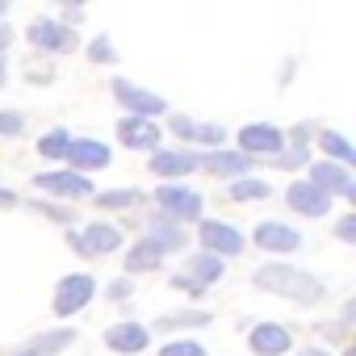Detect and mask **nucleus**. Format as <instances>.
Returning a JSON list of instances; mask_svg holds the SVG:
<instances>
[{
	"mask_svg": "<svg viewBox=\"0 0 356 356\" xmlns=\"http://www.w3.org/2000/svg\"><path fill=\"white\" fill-rule=\"evenodd\" d=\"M202 243H206V252L218 256V260L243 252V235H239L231 222H218V218H206V222H202Z\"/></svg>",
	"mask_w": 356,
	"mask_h": 356,
	"instance_id": "423d86ee",
	"label": "nucleus"
},
{
	"mask_svg": "<svg viewBox=\"0 0 356 356\" xmlns=\"http://www.w3.org/2000/svg\"><path fill=\"white\" fill-rule=\"evenodd\" d=\"M147 339H151V335H147L143 323H113V327L105 331V348H109V352H126V356H130V352H143Z\"/></svg>",
	"mask_w": 356,
	"mask_h": 356,
	"instance_id": "2eb2a0df",
	"label": "nucleus"
},
{
	"mask_svg": "<svg viewBox=\"0 0 356 356\" xmlns=\"http://www.w3.org/2000/svg\"><path fill=\"white\" fill-rule=\"evenodd\" d=\"M285 202H289V210H298L302 218H323V214L331 210V197H327L323 189H314L310 181H298V185H289Z\"/></svg>",
	"mask_w": 356,
	"mask_h": 356,
	"instance_id": "1a4fd4ad",
	"label": "nucleus"
},
{
	"mask_svg": "<svg viewBox=\"0 0 356 356\" xmlns=\"http://www.w3.org/2000/svg\"><path fill=\"white\" fill-rule=\"evenodd\" d=\"M118 138H122V147H134V151H159V126L147 118H122Z\"/></svg>",
	"mask_w": 356,
	"mask_h": 356,
	"instance_id": "9b49d317",
	"label": "nucleus"
},
{
	"mask_svg": "<svg viewBox=\"0 0 356 356\" xmlns=\"http://www.w3.org/2000/svg\"><path fill=\"white\" fill-rule=\"evenodd\" d=\"M256 248H268V252H298L302 248V235L285 222H260L256 227Z\"/></svg>",
	"mask_w": 356,
	"mask_h": 356,
	"instance_id": "dca6fc26",
	"label": "nucleus"
},
{
	"mask_svg": "<svg viewBox=\"0 0 356 356\" xmlns=\"http://www.w3.org/2000/svg\"><path fill=\"white\" fill-rule=\"evenodd\" d=\"M9 38H13V34H9V26H0V51L9 47Z\"/></svg>",
	"mask_w": 356,
	"mask_h": 356,
	"instance_id": "4c0bfd02",
	"label": "nucleus"
},
{
	"mask_svg": "<svg viewBox=\"0 0 356 356\" xmlns=\"http://www.w3.org/2000/svg\"><path fill=\"white\" fill-rule=\"evenodd\" d=\"M189 281H193L197 289H206V285L222 281V260H218V256H210V252L193 256V260H189Z\"/></svg>",
	"mask_w": 356,
	"mask_h": 356,
	"instance_id": "4be33fe9",
	"label": "nucleus"
},
{
	"mask_svg": "<svg viewBox=\"0 0 356 356\" xmlns=\"http://www.w3.org/2000/svg\"><path fill=\"white\" fill-rule=\"evenodd\" d=\"M252 281H256V289L289 298V302H302V306H310V302L323 298V281L310 277V273H302V268H289V264H264V268H256Z\"/></svg>",
	"mask_w": 356,
	"mask_h": 356,
	"instance_id": "f257e3e1",
	"label": "nucleus"
},
{
	"mask_svg": "<svg viewBox=\"0 0 356 356\" xmlns=\"http://www.w3.org/2000/svg\"><path fill=\"white\" fill-rule=\"evenodd\" d=\"M306 356H327V352H323V348H310V352H306Z\"/></svg>",
	"mask_w": 356,
	"mask_h": 356,
	"instance_id": "58836bf2",
	"label": "nucleus"
},
{
	"mask_svg": "<svg viewBox=\"0 0 356 356\" xmlns=\"http://www.w3.org/2000/svg\"><path fill=\"white\" fill-rule=\"evenodd\" d=\"M147 243L163 256V252H181V248L189 243V235L176 227V222H168V218L159 214V218H151V235H147Z\"/></svg>",
	"mask_w": 356,
	"mask_h": 356,
	"instance_id": "a211bd4d",
	"label": "nucleus"
},
{
	"mask_svg": "<svg viewBox=\"0 0 356 356\" xmlns=\"http://www.w3.org/2000/svg\"><path fill=\"white\" fill-rule=\"evenodd\" d=\"M310 185L323 189L327 197H331V193H339V197H352V193H356L352 172L339 168V163H314V168H310Z\"/></svg>",
	"mask_w": 356,
	"mask_h": 356,
	"instance_id": "ddd939ff",
	"label": "nucleus"
},
{
	"mask_svg": "<svg viewBox=\"0 0 356 356\" xmlns=\"http://www.w3.org/2000/svg\"><path fill=\"white\" fill-rule=\"evenodd\" d=\"M155 202H159V214H163L168 222H185V218H202V193H193V189H181V185H168V189H159V193H155Z\"/></svg>",
	"mask_w": 356,
	"mask_h": 356,
	"instance_id": "7ed1b4c3",
	"label": "nucleus"
},
{
	"mask_svg": "<svg viewBox=\"0 0 356 356\" xmlns=\"http://www.w3.org/2000/svg\"><path fill=\"white\" fill-rule=\"evenodd\" d=\"M105 293H109L113 302H126V298H130V281H122V277H118V281H109V289H105Z\"/></svg>",
	"mask_w": 356,
	"mask_h": 356,
	"instance_id": "f704fd0d",
	"label": "nucleus"
},
{
	"mask_svg": "<svg viewBox=\"0 0 356 356\" xmlns=\"http://www.w3.org/2000/svg\"><path fill=\"white\" fill-rule=\"evenodd\" d=\"M67 159H72V168L84 176V168L92 172V168H105V163H109V147H105V143H97V138H80V143H72Z\"/></svg>",
	"mask_w": 356,
	"mask_h": 356,
	"instance_id": "6ab92c4d",
	"label": "nucleus"
},
{
	"mask_svg": "<svg viewBox=\"0 0 356 356\" xmlns=\"http://www.w3.org/2000/svg\"><path fill=\"white\" fill-rule=\"evenodd\" d=\"M134 202H143V193H138V189H109V193H101V197H97V206H101V210H130Z\"/></svg>",
	"mask_w": 356,
	"mask_h": 356,
	"instance_id": "cd10ccee",
	"label": "nucleus"
},
{
	"mask_svg": "<svg viewBox=\"0 0 356 356\" xmlns=\"http://www.w3.org/2000/svg\"><path fill=\"white\" fill-rule=\"evenodd\" d=\"M335 235H339L343 243H356V214H343L339 227H335Z\"/></svg>",
	"mask_w": 356,
	"mask_h": 356,
	"instance_id": "72a5a7b5",
	"label": "nucleus"
},
{
	"mask_svg": "<svg viewBox=\"0 0 356 356\" xmlns=\"http://www.w3.org/2000/svg\"><path fill=\"white\" fill-rule=\"evenodd\" d=\"M172 130L181 134L185 143H202V147H218V151H222V138H227L222 126H214V122H193V118H185V113H172Z\"/></svg>",
	"mask_w": 356,
	"mask_h": 356,
	"instance_id": "f8f14e48",
	"label": "nucleus"
},
{
	"mask_svg": "<svg viewBox=\"0 0 356 356\" xmlns=\"http://www.w3.org/2000/svg\"><path fill=\"white\" fill-rule=\"evenodd\" d=\"M210 314L206 310H176V314H163L155 323V331H176V327H206Z\"/></svg>",
	"mask_w": 356,
	"mask_h": 356,
	"instance_id": "393cba45",
	"label": "nucleus"
},
{
	"mask_svg": "<svg viewBox=\"0 0 356 356\" xmlns=\"http://www.w3.org/2000/svg\"><path fill=\"white\" fill-rule=\"evenodd\" d=\"M113 97L130 109V118H155V113H163V97H155V92H147V88H138L134 80H113Z\"/></svg>",
	"mask_w": 356,
	"mask_h": 356,
	"instance_id": "39448f33",
	"label": "nucleus"
},
{
	"mask_svg": "<svg viewBox=\"0 0 356 356\" xmlns=\"http://www.w3.org/2000/svg\"><path fill=\"white\" fill-rule=\"evenodd\" d=\"M72 248L80 256H109L122 248V231L109 227V222H88V231H76L72 235Z\"/></svg>",
	"mask_w": 356,
	"mask_h": 356,
	"instance_id": "20e7f679",
	"label": "nucleus"
},
{
	"mask_svg": "<svg viewBox=\"0 0 356 356\" xmlns=\"http://www.w3.org/2000/svg\"><path fill=\"white\" fill-rule=\"evenodd\" d=\"M306 163V151L302 147H289V151H277V168H298Z\"/></svg>",
	"mask_w": 356,
	"mask_h": 356,
	"instance_id": "7c9ffc66",
	"label": "nucleus"
},
{
	"mask_svg": "<svg viewBox=\"0 0 356 356\" xmlns=\"http://www.w3.org/2000/svg\"><path fill=\"white\" fill-rule=\"evenodd\" d=\"M159 260H163V256H159L147 239L126 252V268H130V273H151V268H159Z\"/></svg>",
	"mask_w": 356,
	"mask_h": 356,
	"instance_id": "b1692460",
	"label": "nucleus"
},
{
	"mask_svg": "<svg viewBox=\"0 0 356 356\" xmlns=\"http://www.w3.org/2000/svg\"><path fill=\"white\" fill-rule=\"evenodd\" d=\"M193 163L197 159L189 151H151V172L155 176H168V181H172V176H185Z\"/></svg>",
	"mask_w": 356,
	"mask_h": 356,
	"instance_id": "412c9836",
	"label": "nucleus"
},
{
	"mask_svg": "<svg viewBox=\"0 0 356 356\" xmlns=\"http://www.w3.org/2000/svg\"><path fill=\"white\" fill-rule=\"evenodd\" d=\"M159 356H206V352H202V343H193V339H172V343L159 348Z\"/></svg>",
	"mask_w": 356,
	"mask_h": 356,
	"instance_id": "c85d7f7f",
	"label": "nucleus"
},
{
	"mask_svg": "<svg viewBox=\"0 0 356 356\" xmlns=\"http://www.w3.org/2000/svg\"><path fill=\"white\" fill-rule=\"evenodd\" d=\"M30 42H34L38 51H55V55H63V51L76 47V34H72L63 22H55V17H38V22L30 26Z\"/></svg>",
	"mask_w": 356,
	"mask_h": 356,
	"instance_id": "0eeeda50",
	"label": "nucleus"
},
{
	"mask_svg": "<svg viewBox=\"0 0 356 356\" xmlns=\"http://www.w3.org/2000/svg\"><path fill=\"white\" fill-rule=\"evenodd\" d=\"M343 356H356V352H352V348H348V352H343Z\"/></svg>",
	"mask_w": 356,
	"mask_h": 356,
	"instance_id": "79ce46f5",
	"label": "nucleus"
},
{
	"mask_svg": "<svg viewBox=\"0 0 356 356\" xmlns=\"http://www.w3.org/2000/svg\"><path fill=\"white\" fill-rule=\"evenodd\" d=\"M76 339V331H47V335H34V339H26V343H17L13 352H5V356H55V352H63L67 343Z\"/></svg>",
	"mask_w": 356,
	"mask_h": 356,
	"instance_id": "f3484780",
	"label": "nucleus"
},
{
	"mask_svg": "<svg viewBox=\"0 0 356 356\" xmlns=\"http://www.w3.org/2000/svg\"><path fill=\"white\" fill-rule=\"evenodd\" d=\"M38 151H42L47 159H67V151H72V134H67V130H51V134L38 138Z\"/></svg>",
	"mask_w": 356,
	"mask_h": 356,
	"instance_id": "bb28decb",
	"label": "nucleus"
},
{
	"mask_svg": "<svg viewBox=\"0 0 356 356\" xmlns=\"http://www.w3.org/2000/svg\"><path fill=\"white\" fill-rule=\"evenodd\" d=\"M0 84H5V63H0Z\"/></svg>",
	"mask_w": 356,
	"mask_h": 356,
	"instance_id": "ea45409f",
	"label": "nucleus"
},
{
	"mask_svg": "<svg viewBox=\"0 0 356 356\" xmlns=\"http://www.w3.org/2000/svg\"><path fill=\"white\" fill-rule=\"evenodd\" d=\"M248 168H252V159L243 151H210L206 155V172H214V176H231V181H239Z\"/></svg>",
	"mask_w": 356,
	"mask_h": 356,
	"instance_id": "aec40b11",
	"label": "nucleus"
},
{
	"mask_svg": "<svg viewBox=\"0 0 356 356\" xmlns=\"http://www.w3.org/2000/svg\"><path fill=\"white\" fill-rule=\"evenodd\" d=\"M88 59H97V63H109V59H113V42H109V38L101 34V38H97L92 47H88Z\"/></svg>",
	"mask_w": 356,
	"mask_h": 356,
	"instance_id": "c756f323",
	"label": "nucleus"
},
{
	"mask_svg": "<svg viewBox=\"0 0 356 356\" xmlns=\"http://www.w3.org/2000/svg\"><path fill=\"white\" fill-rule=\"evenodd\" d=\"M0 17H5V0H0Z\"/></svg>",
	"mask_w": 356,
	"mask_h": 356,
	"instance_id": "a19ab883",
	"label": "nucleus"
},
{
	"mask_svg": "<svg viewBox=\"0 0 356 356\" xmlns=\"http://www.w3.org/2000/svg\"><path fill=\"white\" fill-rule=\"evenodd\" d=\"M248 343H252L256 356H281V352H289L293 335H289V327H281V323H256L252 335H248Z\"/></svg>",
	"mask_w": 356,
	"mask_h": 356,
	"instance_id": "9d476101",
	"label": "nucleus"
},
{
	"mask_svg": "<svg viewBox=\"0 0 356 356\" xmlns=\"http://www.w3.org/2000/svg\"><path fill=\"white\" fill-rule=\"evenodd\" d=\"M34 210H38V214H47V218H55V222H72V210H63V206H47V202H34Z\"/></svg>",
	"mask_w": 356,
	"mask_h": 356,
	"instance_id": "473e14b6",
	"label": "nucleus"
},
{
	"mask_svg": "<svg viewBox=\"0 0 356 356\" xmlns=\"http://www.w3.org/2000/svg\"><path fill=\"white\" fill-rule=\"evenodd\" d=\"M264 197H268V185L256 181V176H239L231 185V202H264Z\"/></svg>",
	"mask_w": 356,
	"mask_h": 356,
	"instance_id": "a878e982",
	"label": "nucleus"
},
{
	"mask_svg": "<svg viewBox=\"0 0 356 356\" xmlns=\"http://www.w3.org/2000/svg\"><path fill=\"white\" fill-rule=\"evenodd\" d=\"M38 189H47V193H55V197H67V202L92 193L88 176H80V172H42V176H38Z\"/></svg>",
	"mask_w": 356,
	"mask_h": 356,
	"instance_id": "4468645a",
	"label": "nucleus"
},
{
	"mask_svg": "<svg viewBox=\"0 0 356 356\" xmlns=\"http://www.w3.org/2000/svg\"><path fill=\"white\" fill-rule=\"evenodd\" d=\"M281 143H285V134H281L277 126H268V122H252V126L239 130V147H243V155H277Z\"/></svg>",
	"mask_w": 356,
	"mask_h": 356,
	"instance_id": "6e6552de",
	"label": "nucleus"
},
{
	"mask_svg": "<svg viewBox=\"0 0 356 356\" xmlns=\"http://www.w3.org/2000/svg\"><path fill=\"white\" fill-rule=\"evenodd\" d=\"M22 130H26L22 113H0V134H22Z\"/></svg>",
	"mask_w": 356,
	"mask_h": 356,
	"instance_id": "2f4dec72",
	"label": "nucleus"
},
{
	"mask_svg": "<svg viewBox=\"0 0 356 356\" xmlns=\"http://www.w3.org/2000/svg\"><path fill=\"white\" fill-rule=\"evenodd\" d=\"M97 293V281L88 277V273H72V277H63L59 285H55V314H63V318H72L76 310H84L88 306V298Z\"/></svg>",
	"mask_w": 356,
	"mask_h": 356,
	"instance_id": "f03ea898",
	"label": "nucleus"
},
{
	"mask_svg": "<svg viewBox=\"0 0 356 356\" xmlns=\"http://www.w3.org/2000/svg\"><path fill=\"white\" fill-rule=\"evenodd\" d=\"M172 285H176V289H189V293H202V289H197L189 277H172Z\"/></svg>",
	"mask_w": 356,
	"mask_h": 356,
	"instance_id": "c9c22d12",
	"label": "nucleus"
},
{
	"mask_svg": "<svg viewBox=\"0 0 356 356\" xmlns=\"http://www.w3.org/2000/svg\"><path fill=\"white\" fill-rule=\"evenodd\" d=\"M13 202H17V197H13V193H5V189H0V210H9V206H13Z\"/></svg>",
	"mask_w": 356,
	"mask_h": 356,
	"instance_id": "e433bc0d",
	"label": "nucleus"
},
{
	"mask_svg": "<svg viewBox=\"0 0 356 356\" xmlns=\"http://www.w3.org/2000/svg\"><path fill=\"white\" fill-rule=\"evenodd\" d=\"M318 147H323V151H327V155H331V159H335L339 168H348V163L356 159L352 143H348L343 134H335V130H323V134H318Z\"/></svg>",
	"mask_w": 356,
	"mask_h": 356,
	"instance_id": "5701e85b",
	"label": "nucleus"
}]
</instances>
